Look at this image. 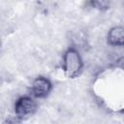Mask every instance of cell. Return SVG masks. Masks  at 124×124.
Returning a JSON list of instances; mask_svg holds the SVG:
<instances>
[{
  "instance_id": "obj_3",
  "label": "cell",
  "mask_w": 124,
  "mask_h": 124,
  "mask_svg": "<svg viewBox=\"0 0 124 124\" xmlns=\"http://www.w3.org/2000/svg\"><path fill=\"white\" fill-rule=\"evenodd\" d=\"M31 90H32V93L36 97L44 98V97L47 96V94L50 92L51 83L46 78L38 77L33 80Z\"/></svg>"
},
{
  "instance_id": "obj_5",
  "label": "cell",
  "mask_w": 124,
  "mask_h": 124,
  "mask_svg": "<svg viewBox=\"0 0 124 124\" xmlns=\"http://www.w3.org/2000/svg\"><path fill=\"white\" fill-rule=\"evenodd\" d=\"M111 0H92V4L95 8L100 10H105L109 7Z\"/></svg>"
},
{
  "instance_id": "obj_2",
  "label": "cell",
  "mask_w": 124,
  "mask_h": 124,
  "mask_svg": "<svg viewBox=\"0 0 124 124\" xmlns=\"http://www.w3.org/2000/svg\"><path fill=\"white\" fill-rule=\"evenodd\" d=\"M15 110L18 117L30 116L36 110V103L29 97H21L16 102Z\"/></svg>"
},
{
  "instance_id": "obj_1",
  "label": "cell",
  "mask_w": 124,
  "mask_h": 124,
  "mask_svg": "<svg viewBox=\"0 0 124 124\" xmlns=\"http://www.w3.org/2000/svg\"><path fill=\"white\" fill-rule=\"evenodd\" d=\"M64 71L68 77L78 76L82 68V60L79 53L76 49H68L63 58Z\"/></svg>"
},
{
  "instance_id": "obj_4",
  "label": "cell",
  "mask_w": 124,
  "mask_h": 124,
  "mask_svg": "<svg viewBox=\"0 0 124 124\" xmlns=\"http://www.w3.org/2000/svg\"><path fill=\"white\" fill-rule=\"evenodd\" d=\"M124 40V30L121 26L112 27L108 34V42L110 46H122Z\"/></svg>"
}]
</instances>
